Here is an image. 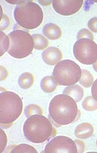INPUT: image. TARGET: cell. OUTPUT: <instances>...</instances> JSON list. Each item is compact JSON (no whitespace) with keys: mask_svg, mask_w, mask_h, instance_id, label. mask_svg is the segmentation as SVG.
Returning a JSON list of instances; mask_svg holds the SVG:
<instances>
[{"mask_svg":"<svg viewBox=\"0 0 97 153\" xmlns=\"http://www.w3.org/2000/svg\"><path fill=\"white\" fill-rule=\"evenodd\" d=\"M33 76L31 73H23L19 76L18 79V84L21 88L24 89H27L32 87L33 84Z\"/></svg>","mask_w":97,"mask_h":153,"instance_id":"15","label":"cell"},{"mask_svg":"<svg viewBox=\"0 0 97 153\" xmlns=\"http://www.w3.org/2000/svg\"><path fill=\"white\" fill-rule=\"evenodd\" d=\"M73 53L78 61L85 65H91L97 60V45L87 39L78 40L73 46Z\"/></svg>","mask_w":97,"mask_h":153,"instance_id":"7","label":"cell"},{"mask_svg":"<svg viewBox=\"0 0 97 153\" xmlns=\"http://www.w3.org/2000/svg\"></svg>","mask_w":97,"mask_h":153,"instance_id":"35","label":"cell"},{"mask_svg":"<svg viewBox=\"0 0 97 153\" xmlns=\"http://www.w3.org/2000/svg\"><path fill=\"white\" fill-rule=\"evenodd\" d=\"M58 85L54 77L47 76L44 78L41 82V87L45 93H51L57 89Z\"/></svg>","mask_w":97,"mask_h":153,"instance_id":"14","label":"cell"},{"mask_svg":"<svg viewBox=\"0 0 97 153\" xmlns=\"http://www.w3.org/2000/svg\"><path fill=\"white\" fill-rule=\"evenodd\" d=\"M13 123L9 124H1V128H4V129H7L10 128L13 124Z\"/></svg>","mask_w":97,"mask_h":153,"instance_id":"32","label":"cell"},{"mask_svg":"<svg viewBox=\"0 0 97 153\" xmlns=\"http://www.w3.org/2000/svg\"><path fill=\"white\" fill-rule=\"evenodd\" d=\"M43 33L47 39L54 40L61 37L62 32L61 28L58 25L50 22L44 26Z\"/></svg>","mask_w":97,"mask_h":153,"instance_id":"12","label":"cell"},{"mask_svg":"<svg viewBox=\"0 0 97 153\" xmlns=\"http://www.w3.org/2000/svg\"><path fill=\"white\" fill-rule=\"evenodd\" d=\"M94 77L93 75L86 70H81V78L79 80V83L85 88L90 87L93 85Z\"/></svg>","mask_w":97,"mask_h":153,"instance_id":"17","label":"cell"},{"mask_svg":"<svg viewBox=\"0 0 97 153\" xmlns=\"http://www.w3.org/2000/svg\"><path fill=\"white\" fill-rule=\"evenodd\" d=\"M44 153H77L76 145L71 138L64 136L53 138L46 146Z\"/></svg>","mask_w":97,"mask_h":153,"instance_id":"8","label":"cell"},{"mask_svg":"<svg viewBox=\"0 0 97 153\" xmlns=\"http://www.w3.org/2000/svg\"><path fill=\"white\" fill-rule=\"evenodd\" d=\"M16 145H13V146H10L7 149L6 151V152H10L13 149V148H15Z\"/></svg>","mask_w":97,"mask_h":153,"instance_id":"33","label":"cell"},{"mask_svg":"<svg viewBox=\"0 0 97 153\" xmlns=\"http://www.w3.org/2000/svg\"><path fill=\"white\" fill-rule=\"evenodd\" d=\"M10 20L8 17L5 14L3 15L1 19V31L6 30L9 26Z\"/></svg>","mask_w":97,"mask_h":153,"instance_id":"24","label":"cell"},{"mask_svg":"<svg viewBox=\"0 0 97 153\" xmlns=\"http://www.w3.org/2000/svg\"><path fill=\"white\" fill-rule=\"evenodd\" d=\"M24 29H25V28H23V27L20 26L19 24H16L15 25V26H14V29H13V30H14V31H15V30H23V31H25V32H29V30H24Z\"/></svg>","mask_w":97,"mask_h":153,"instance_id":"30","label":"cell"},{"mask_svg":"<svg viewBox=\"0 0 97 153\" xmlns=\"http://www.w3.org/2000/svg\"><path fill=\"white\" fill-rule=\"evenodd\" d=\"M10 45L7 52L13 57L22 59L29 56L33 51L34 42L32 36L21 30H15L8 35Z\"/></svg>","mask_w":97,"mask_h":153,"instance_id":"5","label":"cell"},{"mask_svg":"<svg viewBox=\"0 0 97 153\" xmlns=\"http://www.w3.org/2000/svg\"><path fill=\"white\" fill-rule=\"evenodd\" d=\"M63 55L59 49L54 47L47 48L42 53V59L46 64L54 66L61 61Z\"/></svg>","mask_w":97,"mask_h":153,"instance_id":"10","label":"cell"},{"mask_svg":"<svg viewBox=\"0 0 97 153\" xmlns=\"http://www.w3.org/2000/svg\"><path fill=\"white\" fill-rule=\"evenodd\" d=\"M87 39L93 40L94 36L93 33L89 30L86 29H83L78 32L77 36V39Z\"/></svg>","mask_w":97,"mask_h":153,"instance_id":"22","label":"cell"},{"mask_svg":"<svg viewBox=\"0 0 97 153\" xmlns=\"http://www.w3.org/2000/svg\"><path fill=\"white\" fill-rule=\"evenodd\" d=\"M83 3L81 1H53L54 10L59 14L63 16L73 15L81 9Z\"/></svg>","mask_w":97,"mask_h":153,"instance_id":"9","label":"cell"},{"mask_svg":"<svg viewBox=\"0 0 97 153\" xmlns=\"http://www.w3.org/2000/svg\"><path fill=\"white\" fill-rule=\"evenodd\" d=\"M84 90L78 85H73L66 87L63 94L73 98L76 103L81 101L84 97Z\"/></svg>","mask_w":97,"mask_h":153,"instance_id":"13","label":"cell"},{"mask_svg":"<svg viewBox=\"0 0 97 153\" xmlns=\"http://www.w3.org/2000/svg\"><path fill=\"white\" fill-rule=\"evenodd\" d=\"M83 108L88 111H93L97 110V101L93 96L86 97L82 103Z\"/></svg>","mask_w":97,"mask_h":153,"instance_id":"18","label":"cell"},{"mask_svg":"<svg viewBox=\"0 0 97 153\" xmlns=\"http://www.w3.org/2000/svg\"><path fill=\"white\" fill-rule=\"evenodd\" d=\"M0 102L1 123H13L22 114L23 101L16 94L7 91L1 93Z\"/></svg>","mask_w":97,"mask_h":153,"instance_id":"4","label":"cell"},{"mask_svg":"<svg viewBox=\"0 0 97 153\" xmlns=\"http://www.w3.org/2000/svg\"><path fill=\"white\" fill-rule=\"evenodd\" d=\"M6 1L7 2L9 3L16 4L19 5L25 2L26 1H9V0H7V1Z\"/></svg>","mask_w":97,"mask_h":153,"instance_id":"31","label":"cell"},{"mask_svg":"<svg viewBox=\"0 0 97 153\" xmlns=\"http://www.w3.org/2000/svg\"><path fill=\"white\" fill-rule=\"evenodd\" d=\"M33 1H26L17 5L14 17L18 24L27 30H33L42 23L43 13L40 7Z\"/></svg>","mask_w":97,"mask_h":153,"instance_id":"3","label":"cell"},{"mask_svg":"<svg viewBox=\"0 0 97 153\" xmlns=\"http://www.w3.org/2000/svg\"><path fill=\"white\" fill-rule=\"evenodd\" d=\"M88 27L92 32L97 33V17H93L88 22Z\"/></svg>","mask_w":97,"mask_h":153,"instance_id":"25","label":"cell"},{"mask_svg":"<svg viewBox=\"0 0 97 153\" xmlns=\"http://www.w3.org/2000/svg\"><path fill=\"white\" fill-rule=\"evenodd\" d=\"M10 152L38 153V152L33 146L27 144H23L16 146Z\"/></svg>","mask_w":97,"mask_h":153,"instance_id":"20","label":"cell"},{"mask_svg":"<svg viewBox=\"0 0 97 153\" xmlns=\"http://www.w3.org/2000/svg\"><path fill=\"white\" fill-rule=\"evenodd\" d=\"M92 94L93 97L97 101V79L93 83L92 87Z\"/></svg>","mask_w":97,"mask_h":153,"instance_id":"28","label":"cell"},{"mask_svg":"<svg viewBox=\"0 0 97 153\" xmlns=\"http://www.w3.org/2000/svg\"><path fill=\"white\" fill-rule=\"evenodd\" d=\"M94 132V127L92 124L88 123H84L80 124L76 127L75 134L79 139H86L91 137Z\"/></svg>","mask_w":97,"mask_h":153,"instance_id":"11","label":"cell"},{"mask_svg":"<svg viewBox=\"0 0 97 153\" xmlns=\"http://www.w3.org/2000/svg\"><path fill=\"white\" fill-rule=\"evenodd\" d=\"M77 149V153H83L85 151V145L84 142L79 139H76L74 141Z\"/></svg>","mask_w":97,"mask_h":153,"instance_id":"26","label":"cell"},{"mask_svg":"<svg viewBox=\"0 0 97 153\" xmlns=\"http://www.w3.org/2000/svg\"><path fill=\"white\" fill-rule=\"evenodd\" d=\"M8 72L5 68L1 66V81H3L7 77Z\"/></svg>","mask_w":97,"mask_h":153,"instance_id":"27","label":"cell"},{"mask_svg":"<svg viewBox=\"0 0 97 153\" xmlns=\"http://www.w3.org/2000/svg\"><path fill=\"white\" fill-rule=\"evenodd\" d=\"M52 1H39V3L41 5L48 6L50 5L52 3Z\"/></svg>","mask_w":97,"mask_h":153,"instance_id":"29","label":"cell"},{"mask_svg":"<svg viewBox=\"0 0 97 153\" xmlns=\"http://www.w3.org/2000/svg\"><path fill=\"white\" fill-rule=\"evenodd\" d=\"M93 67L95 71L97 72V60L95 63L93 64Z\"/></svg>","mask_w":97,"mask_h":153,"instance_id":"34","label":"cell"},{"mask_svg":"<svg viewBox=\"0 0 97 153\" xmlns=\"http://www.w3.org/2000/svg\"><path fill=\"white\" fill-rule=\"evenodd\" d=\"M10 45V40L9 37L7 36L4 33L1 32V52L0 55L2 56L4 53L6 52Z\"/></svg>","mask_w":97,"mask_h":153,"instance_id":"21","label":"cell"},{"mask_svg":"<svg viewBox=\"0 0 97 153\" xmlns=\"http://www.w3.org/2000/svg\"><path fill=\"white\" fill-rule=\"evenodd\" d=\"M81 74L79 65L73 60H65L60 61L56 65L53 76L58 85L70 86L79 81Z\"/></svg>","mask_w":97,"mask_h":153,"instance_id":"6","label":"cell"},{"mask_svg":"<svg viewBox=\"0 0 97 153\" xmlns=\"http://www.w3.org/2000/svg\"><path fill=\"white\" fill-rule=\"evenodd\" d=\"M7 142V138L5 132L1 128V149L0 152L2 153L6 147Z\"/></svg>","mask_w":97,"mask_h":153,"instance_id":"23","label":"cell"},{"mask_svg":"<svg viewBox=\"0 0 97 153\" xmlns=\"http://www.w3.org/2000/svg\"><path fill=\"white\" fill-rule=\"evenodd\" d=\"M35 49L42 50L47 47L49 42L46 38L41 34H36L32 35Z\"/></svg>","mask_w":97,"mask_h":153,"instance_id":"16","label":"cell"},{"mask_svg":"<svg viewBox=\"0 0 97 153\" xmlns=\"http://www.w3.org/2000/svg\"><path fill=\"white\" fill-rule=\"evenodd\" d=\"M25 115L27 118L35 115H43V110L40 106L35 104L28 105L25 110Z\"/></svg>","mask_w":97,"mask_h":153,"instance_id":"19","label":"cell"},{"mask_svg":"<svg viewBox=\"0 0 97 153\" xmlns=\"http://www.w3.org/2000/svg\"><path fill=\"white\" fill-rule=\"evenodd\" d=\"M23 130L27 140L35 144L43 143L57 134L51 122L42 115L28 118L24 123Z\"/></svg>","mask_w":97,"mask_h":153,"instance_id":"2","label":"cell"},{"mask_svg":"<svg viewBox=\"0 0 97 153\" xmlns=\"http://www.w3.org/2000/svg\"><path fill=\"white\" fill-rule=\"evenodd\" d=\"M49 113L50 121L57 127L73 123L80 116L75 101L64 94L56 95L51 100Z\"/></svg>","mask_w":97,"mask_h":153,"instance_id":"1","label":"cell"}]
</instances>
